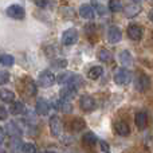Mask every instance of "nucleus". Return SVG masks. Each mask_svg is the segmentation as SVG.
Masks as SVG:
<instances>
[{
    "instance_id": "obj_8",
    "label": "nucleus",
    "mask_w": 153,
    "mask_h": 153,
    "mask_svg": "<svg viewBox=\"0 0 153 153\" xmlns=\"http://www.w3.org/2000/svg\"><path fill=\"white\" fill-rule=\"evenodd\" d=\"M79 103H81V109L83 111H93L95 109V106H97L95 100L93 97H90V95H82Z\"/></svg>"
},
{
    "instance_id": "obj_38",
    "label": "nucleus",
    "mask_w": 153,
    "mask_h": 153,
    "mask_svg": "<svg viewBox=\"0 0 153 153\" xmlns=\"http://www.w3.org/2000/svg\"><path fill=\"white\" fill-rule=\"evenodd\" d=\"M45 153H54V152H45Z\"/></svg>"
},
{
    "instance_id": "obj_11",
    "label": "nucleus",
    "mask_w": 153,
    "mask_h": 153,
    "mask_svg": "<svg viewBox=\"0 0 153 153\" xmlns=\"http://www.w3.org/2000/svg\"><path fill=\"white\" fill-rule=\"evenodd\" d=\"M54 108L56 109V110L62 111V113L65 114H69L73 111V105L70 103V101H66V100H56L55 102H54Z\"/></svg>"
},
{
    "instance_id": "obj_7",
    "label": "nucleus",
    "mask_w": 153,
    "mask_h": 153,
    "mask_svg": "<svg viewBox=\"0 0 153 153\" xmlns=\"http://www.w3.org/2000/svg\"><path fill=\"white\" fill-rule=\"evenodd\" d=\"M22 91H23V94L27 95V97H32V95H35L36 94V85H35V82L30 78L23 79Z\"/></svg>"
},
{
    "instance_id": "obj_20",
    "label": "nucleus",
    "mask_w": 153,
    "mask_h": 153,
    "mask_svg": "<svg viewBox=\"0 0 153 153\" xmlns=\"http://www.w3.org/2000/svg\"><path fill=\"white\" fill-rule=\"evenodd\" d=\"M5 130L8 132V134L12 136V137H20L22 136V130L19 129V126L15 124V122H10L5 128Z\"/></svg>"
},
{
    "instance_id": "obj_34",
    "label": "nucleus",
    "mask_w": 153,
    "mask_h": 153,
    "mask_svg": "<svg viewBox=\"0 0 153 153\" xmlns=\"http://www.w3.org/2000/svg\"><path fill=\"white\" fill-rule=\"evenodd\" d=\"M8 118V111L4 106H0V121H4Z\"/></svg>"
},
{
    "instance_id": "obj_31",
    "label": "nucleus",
    "mask_w": 153,
    "mask_h": 153,
    "mask_svg": "<svg viewBox=\"0 0 153 153\" xmlns=\"http://www.w3.org/2000/svg\"><path fill=\"white\" fill-rule=\"evenodd\" d=\"M51 66L58 67V69H65V67L67 66V62L65 61V59H56V61H54L53 63H51Z\"/></svg>"
},
{
    "instance_id": "obj_30",
    "label": "nucleus",
    "mask_w": 153,
    "mask_h": 153,
    "mask_svg": "<svg viewBox=\"0 0 153 153\" xmlns=\"http://www.w3.org/2000/svg\"><path fill=\"white\" fill-rule=\"evenodd\" d=\"M73 76V73H62L61 75H58V78H55L56 81L59 82V83H69L70 79H71Z\"/></svg>"
},
{
    "instance_id": "obj_13",
    "label": "nucleus",
    "mask_w": 153,
    "mask_h": 153,
    "mask_svg": "<svg viewBox=\"0 0 153 153\" xmlns=\"http://www.w3.org/2000/svg\"><path fill=\"white\" fill-rule=\"evenodd\" d=\"M149 85H151V79H149V76L146 74H140L137 78V81H136V87H137L138 91H145V90H148Z\"/></svg>"
},
{
    "instance_id": "obj_19",
    "label": "nucleus",
    "mask_w": 153,
    "mask_h": 153,
    "mask_svg": "<svg viewBox=\"0 0 153 153\" xmlns=\"http://www.w3.org/2000/svg\"><path fill=\"white\" fill-rule=\"evenodd\" d=\"M0 100L3 102H7V103H11L15 101V93L12 90H8V89H1L0 90Z\"/></svg>"
},
{
    "instance_id": "obj_32",
    "label": "nucleus",
    "mask_w": 153,
    "mask_h": 153,
    "mask_svg": "<svg viewBox=\"0 0 153 153\" xmlns=\"http://www.w3.org/2000/svg\"><path fill=\"white\" fill-rule=\"evenodd\" d=\"M10 81V74L7 71H0V86Z\"/></svg>"
},
{
    "instance_id": "obj_15",
    "label": "nucleus",
    "mask_w": 153,
    "mask_h": 153,
    "mask_svg": "<svg viewBox=\"0 0 153 153\" xmlns=\"http://www.w3.org/2000/svg\"><path fill=\"white\" fill-rule=\"evenodd\" d=\"M94 15H95V11H94V8H93L90 4L81 5V8H79V16H81V18L90 20V19L94 18Z\"/></svg>"
},
{
    "instance_id": "obj_28",
    "label": "nucleus",
    "mask_w": 153,
    "mask_h": 153,
    "mask_svg": "<svg viewBox=\"0 0 153 153\" xmlns=\"http://www.w3.org/2000/svg\"><path fill=\"white\" fill-rule=\"evenodd\" d=\"M20 146H22V143L19 140V137H12L11 141L8 143V148L11 151H18V149H20Z\"/></svg>"
},
{
    "instance_id": "obj_6",
    "label": "nucleus",
    "mask_w": 153,
    "mask_h": 153,
    "mask_svg": "<svg viewBox=\"0 0 153 153\" xmlns=\"http://www.w3.org/2000/svg\"><path fill=\"white\" fill-rule=\"evenodd\" d=\"M78 40V31L74 28H69L62 35V43L65 46H73Z\"/></svg>"
},
{
    "instance_id": "obj_10",
    "label": "nucleus",
    "mask_w": 153,
    "mask_h": 153,
    "mask_svg": "<svg viewBox=\"0 0 153 153\" xmlns=\"http://www.w3.org/2000/svg\"><path fill=\"white\" fill-rule=\"evenodd\" d=\"M76 91H78L76 87L71 86V85H66V86L62 87V90H61V98L62 100H66V101H71L76 97Z\"/></svg>"
},
{
    "instance_id": "obj_23",
    "label": "nucleus",
    "mask_w": 153,
    "mask_h": 153,
    "mask_svg": "<svg viewBox=\"0 0 153 153\" xmlns=\"http://www.w3.org/2000/svg\"><path fill=\"white\" fill-rule=\"evenodd\" d=\"M85 126H86V124H85V121L82 118H74L70 122V128H71V130H74V132H81Z\"/></svg>"
},
{
    "instance_id": "obj_9",
    "label": "nucleus",
    "mask_w": 153,
    "mask_h": 153,
    "mask_svg": "<svg viewBox=\"0 0 153 153\" xmlns=\"http://www.w3.org/2000/svg\"><path fill=\"white\" fill-rule=\"evenodd\" d=\"M122 38V32L118 27L116 26H111L110 28L108 30V42L114 45V43H118Z\"/></svg>"
},
{
    "instance_id": "obj_2",
    "label": "nucleus",
    "mask_w": 153,
    "mask_h": 153,
    "mask_svg": "<svg viewBox=\"0 0 153 153\" xmlns=\"http://www.w3.org/2000/svg\"><path fill=\"white\" fill-rule=\"evenodd\" d=\"M50 132L54 137H59L62 134V130H63V124H62V120L59 116H51L50 117Z\"/></svg>"
},
{
    "instance_id": "obj_17",
    "label": "nucleus",
    "mask_w": 153,
    "mask_h": 153,
    "mask_svg": "<svg viewBox=\"0 0 153 153\" xmlns=\"http://www.w3.org/2000/svg\"><path fill=\"white\" fill-rule=\"evenodd\" d=\"M97 143H98V138L93 132H87L86 134L82 137V144H83V146H86V148H93Z\"/></svg>"
},
{
    "instance_id": "obj_14",
    "label": "nucleus",
    "mask_w": 153,
    "mask_h": 153,
    "mask_svg": "<svg viewBox=\"0 0 153 153\" xmlns=\"http://www.w3.org/2000/svg\"><path fill=\"white\" fill-rule=\"evenodd\" d=\"M114 129H116L117 134L122 136V137H126V136L130 134V126L125 121H117L114 124Z\"/></svg>"
},
{
    "instance_id": "obj_4",
    "label": "nucleus",
    "mask_w": 153,
    "mask_h": 153,
    "mask_svg": "<svg viewBox=\"0 0 153 153\" xmlns=\"http://www.w3.org/2000/svg\"><path fill=\"white\" fill-rule=\"evenodd\" d=\"M5 13H7V16H10V18H12V19H18V20L26 18V10L19 4L10 5V7L5 10Z\"/></svg>"
},
{
    "instance_id": "obj_5",
    "label": "nucleus",
    "mask_w": 153,
    "mask_h": 153,
    "mask_svg": "<svg viewBox=\"0 0 153 153\" xmlns=\"http://www.w3.org/2000/svg\"><path fill=\"white\" fill-rule=\"evenodd\" d=\"M126 34L128 36H129V39L134 40V42H138V40H141V38H143V27H140L138 24H129L126 28Z\"/></svg>"
},
{
    "instance_id": "obj_16",
    "label": "nucleus",
    "mask_w": 153,
    "mask_h": 153,
    "mask_svg": "<svg viewBox=\"0 0 153 153\" xmlns=\"http://www.w3.org/2000/svg\"><path fill=\"white\" fill-rule=\"evenodd\" d=\"M35 111H36V114H39V116H47L48 111H50V105H48V102H46L42 98L38 100L36 105H35Z\"/></svg>"
},
{
    "instance_id": "obj_24",
    "label": "nucleus",
    "mask_w": 153,
    "mask_h": 153,
    "mask_svg": "<svg viewBox=\"0 0 153 153\" xmlns=\"http://www.w3.org/2000/svg\"><path fill=\"white\" fill-rule=\"evenodd\" d=\"M120 62L122 63V66H130L133 62L132 55H130L129 51H122L120 53Z\"/></svg>"
},
{
    "instance_id": "obj_37",
    "label": "nucleus",
    "mask_w": 153,
    "mask_h": 153,
    "mask_svg": "<svg viewBox=\"0 0 153 153\" xmlns=\"http://www.w3.org/2000/svg\"><path fill=\"white\" fill-rule=\"evenodd\" d=\"M133 1H137V3H140V1H143V0H133Z\"/></svg>"
},
{
    "instance_id": "obj_33",
    "label": "nucleus",
    "mask_w": 153,
    "mask_h": 153,
    "mask_svg": "<svg viewBox=\"0 0 153 153\" xmlns=\"http://www.w3.org/2000/svg\"><path fill=\"white\" fill-rule=\"evenodd\" d=\"M35 5L40 8H47L50 5V0H34Z\"/></svg>"
},
{
    "instance_id": "obj_3",
    "label": "nucleus",
    "mask_w": 153,
    "mask_h": 153,
    "mask_svg": "<svg viewBox=\"0 0 153 153\" xmlns=\"http://www.w3.org/2000/svg\"><path fill=\"white\" fill-rule=\"evenodd\" d=\"M132 81V73L128 69H118L114 74V82L117 85H129Z\"/></svg>"
},
{
    "instance_id": "obj_22",
    "label": "nucleus",
    "mask_w": 153,
    "mask_h": 153,
    "mask_svg": "<svg viewBox=\"0 0 153 153\" xmlns=\"http://www.w3.org/2000/svg\"><path fill=\"white\" fill-rule=\"evenodd\" d=\"M12 105H11L10 108V111L13 114V116H19V114H22L24 111V105L23 102H20V101H15V102H11Z\"/></svg>"
},
{
    "instance_id": "obj_21",
    "label": "nucleus",
    "mask_w": 153,
    "mask_h": 153,
    "mask_svg": "<svg viewBox=\"0 0 153 153\" xmlns=\"http://www.w3.org/2000/svg\"><path fill=\"white\" fill-rule=\"evenodd\" d=\"M103 74V67L102 66H93L91 69L87 71V76L90 79H98Z\"/></svg>"
},
{
    "instance_id": "obj_25",
    "label": "nucleus",
    "mask_w": 153,
    "mask_h": 153,
    "mask_svg": "<svg viewBox=\"0 0 153 153\" xmlns=\"http://www.w3.org/2000/svg\"><path fill=\"white\" fill-rule=\"evenodd\" d=\"M97 56L101 62H106V63H108V62L111 61V54L109 53L106 48H100L97 53Z\"/></svg>"
},
{
    "instance_id": "obj_35",
    "label": "nucleus",
    "mask_w": 153,
    "mask_h": 153,
    "mask_svg": "<svg viewBox=\"0 0 153 153\" xmlns=\"http://www.w3.org/2000/svg\"><path fill=\"white\" fill-rule=\"evenodd\" d=\"M98 144H100V146H101V151L102 152H105V153H109V144L106 143V141H103V140H101V141H98Z\"/></svg>"
},
{
    "instance_id": "obj_1",
    "label": "nucleus",
    "mask_w": 153,
    "mask_h": 153,
    "mask_svg": "<svg viewBox=\"0 0 153 153\" xmlns=\"http://www.w3.org/2000/svg\"><path fill=\"white\" fill-rule=\"evenodd\" d=\"M56 76L54 75V73H51L50 70H45L39 74V78H38V83L42 87H51L54 83L56 82Z\"/></svg>"
},
{
    "instance_id": "obj_18",
    "label": "nucleus",
    "mask_w": 153,
    "mask_h": 153,
    "mask_svg": "<svg viewBox=\"0 0 153 153\" xmlns=\"http://www.w3.org/2000/svg\"><path fill=\"white\" fill-rule=\"evenodd\" d=\"M141 12V5L138 4H128L125 7V15L126 18H134Z\"/></svg>"
},
{
    "instance_id": "obj_27",
    "label": "nucleus",
    "mask_w": 153,
    "mask_h": 153,
    "mask_svg": "<svg viewBox=\"0 0 153 153\" xmlns=\"http://www.w3.org/2000/svg\"><path fill=\"white\" fill-rule=\"evenodd\" d=\"M13 62H15V59L10 54H4V55L0 56V65L1 66H12Z\"/></svg>"
},
{
    "instance_id": "obj_36",
    "label": "nucleus",
    "mask_w": 153,
    "mask_h": 153,
    "mask_svg": "<svg viewBox=\"0 0 153 153\" xmlns=\"http://www.w3.org/2000/svg\"><path fill=\"white\" fill-rule=\"evenodd\" d=\"M4 137H5V132H4V129L0 126V145L4 143Z\"/></svg>"
},
{
    "instance_id": "obj_29",
    "label": "nucleus",
    "mask_w": 153,
    "mask_h": 153,
    "mask_svg": "<svg viewBox=\"0 0 153 153\" xmlns=\"http://www.w3.org/2000/svg\"><path fill=\"white\" fill-rule=\"evenodd\" d=\"M22 152L23 153H36V146L31 143H26V144H22L20 146Z\"/></svg>"
},
{
    "instance_id": "obj_12",
    "label": "nucleus",
    "mask_w": 153,
    "mask_h": 153,
    "mask_svg": "<svg viewBox=\"0 0 153 153\" xmlns=\"http://www.w3.org/2000/svg\"><path fill=\"white\" fill-rule=\"evenodd\" d=\"M134 124L140 130L145 129L146 125H148V114H146V111L141 110V111H137V113H136Z\"/></svg>"
},
{
    "instance_id": "obj_26",
    "label": "nucleus",
    "mask_w": 153,
    "mask_h": 153,
    "mask_svg": "<svg viewBox=\"0 0 153 153\" xmlns=\"http://www.w3.org/2000/svg\"><path fill=\"white\" fill-rule=\"evenodd\" d=\"M124 8L122 0H109V10L111 12H120Z\"/></svg>"
}]
</instances>
